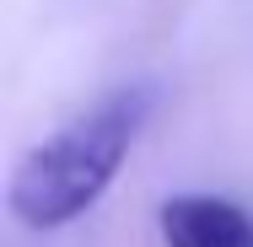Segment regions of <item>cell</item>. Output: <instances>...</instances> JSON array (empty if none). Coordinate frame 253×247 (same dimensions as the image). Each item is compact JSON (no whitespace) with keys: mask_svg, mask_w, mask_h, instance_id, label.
Wrapping results in <instances>:
<instances>
[{"mask_svg":"<svg viewBox=\"0 0 253 247\" xmlns=\"http://www.w3.org/2000/svg\"><path fill=\"white\" fill-rule=\"evenodd\" d=\"M162 242L167 247H253V215L215 194H178L162 204Z\"/></svg>","mask_w":253,"mask_h":247,"instance_id":"obj_2","label":"cell"},{"mask_svg":"<svg viewBox=\"0 0 253 247\" xmlns=\"http://www.w3.org/2000/svg\"><path fill=\"white\" fill-rule=\"evenodd\" d=\"M151 102H156L151 86H119V92L97 97L86 113H76L59 135L33 145L5 194L11 215L33 231H59V226L81 220L113 188L140 124L151 118Z\"/></svg>","mask_w":253,"mask_h":247,"instance_id":"obj_1","label":"cell"}]
</instances>
